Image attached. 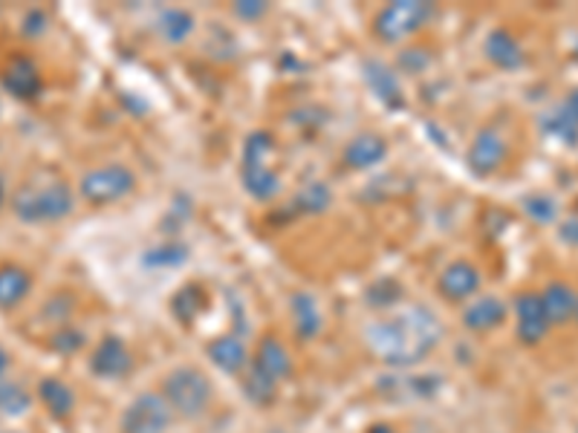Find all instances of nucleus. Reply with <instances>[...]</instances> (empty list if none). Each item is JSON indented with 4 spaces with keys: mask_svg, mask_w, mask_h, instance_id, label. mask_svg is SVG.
Listing matches in <instances>:
<instances>
[{
    "mask_svg": "<svg viewBox=\"0 0 578 433\" xmlns=\"http://www.w3.org/2000/svg\"><path fill=\"white\" fill-rule=\"evenodd\" d=\"M509 159V139L497 125H483L475 134L466 153V165L475 176H492L497 174Z\"/></svg>",
    "mask_w": 578,
    "mask_h": 433,
    "instance_id": "8",
    "label": "nucleus"
},
{
    "mask_svg": "<svg viewBox=\"0 0 578 433\" xmlns=\"http://www.w3.org/2000/svg\"><path fill=\"white\" fill-rule=\"evenodd\" d=\"M235 17H241V21H260V17L267 15L269 7L267 3H260V0H244V3H235Z\"/></svg>",
    "mask_w": 578,
    "mask_h": 433,
    "instance_id": "36",
    "label": "nucleus"
},
{
    "mask_svg": "<svg viewBox=\"0 0 578 433\" xmlns=\"http://www.w3.org/2000/svg\"><path fill=\"white\" fill-rule=\"evenodd\" d=\"M562 110H564V113H567V116L573 119V122H576V125H578V87H573V90L567 92V96H564Z\"/></svg>",
    "mask_w": 578,
    "mask_h": 433,
    "instance_id": "37",
    "label": "nucleus"
},
{
    "mask_svg": "<svg viewBox=\"0 0 578 433\" xmlns=\"http://www.w3.org/2000/svg\"><path fill=\"white\" fill-rule=\"evenodd\" d=\"M244 391L255 405H272L278 393V382H272L269 375L260 373L258 367L249 364V370L244 373Z\"/></svg>",
    "mask_w": 578,
    "mask_h": 433,
    "instance_id": "28",
    "label": "nucleus"
},
{
    "mask_svg": "<svg viewBox=\"0 0 578 433\" xmlns=\"http://www.w3.org/2000/svg\"><path fill=\"white\" fill-rule=\"evenodd\" d=\"M403 286L396 284L394 277H382V281H373V284L368 286L365 300H368V307L373 309H391L403 300Z\"/></svg>",
    "mask_w": 578,
    "mask_h": 433,
    "instance_id": "29",
    "label": "nucleus"
},
{
    "mask_svg": "<svg viewBox=\"0 0 578 433\" xmlns=\"http://www.w3.org/2000/svg\"><path fill=\"white\" fill-rule=\"evenodd\" d=\"M12 214L26 225L59 223L76 209V191L64 180H35L17 185L9 197Z\"/></svg>",
    "mask_w": 578,
    "mask_h": 433,
    "instance_id": "2",
    "label": "nucleus"
},
{
    "mask_svg": "<svg viewBox=\"0 0 578 433\" xmlns=\"http://www.w3.org/2000/svg\"><path fill=\"white\" fill-rule=\"evenodd\" d=\"M33 289V275L17 263L0 267V309H15Z\"/></svg>",
    "mask_w": 578,
    "mask_h": 433,
    "instance_id": "22",
    "label": "nucleus"
},
{
    "mask_svg": "<svg viewBox=\"0 0 578 433\" xmlns=\"http://www.w3.org/2000/svg\"><path fill=\"white\" fill-rule=\"evenodd\" d=\"M385 157H388L385 136L359 134L344 145L342 162L351 168V171H370V168H377L379 162H385Z\"/></svg>",
    "mask_w": 578,
    "mask_h": 433,
    "instance_id": "17",
    "label": "nucleus"
},
{
    "mask_svg": "<svg viewBox=\"0 0 578 433\" xmlns=\"http://www.w3.org/2000/svg\"><path fill=\"white\" fill-rule=\"evenodd\" d=\"M131 367H134V352L127 347L119 335H108V338H101L96 344V350L90 352V373L96 379H122V375L131 373Z\"/></svg>",
    "mask_w": 578,
    "mask_h": 433,
    "instance_id": "10",
    "label": "nucleus"
},
{
    "mask_svg": "<svg viewBox=\"0 0 578 433\" xmlns=\"http://www.w3.org/2000/svg\"><path fill=\"white\" fill-rule=\"evenodd\" d=\"M576 433H578V431H576Z\"/></svg>",
    "mask_w": 578,
    "mask_h": 433,
    "instance_id": "44",
    "label": "nucleus"
},
{
    "mask_svg": "<svg viewBox=\"0 0 578 433\" xmlns=\"http://www.w3.org/2000/svg\"><path fill=\"white\" fill-rule=\"evenodd\" d=\"M9 364H12V359H9V352L3 350V347H0V382H3V379H7Z\"/></svg>",
    "mask_w": 578,
    "mask_h": 433,
    "instance_id": "38",
    "label": "nucleus"
},
{
    "mask_svg": "<svg viewBox=\"0 0 578 433\" xmlns=\"http://www.w3.org/2000/svg\"><path fill=\"white\" fill-rule=\"evenodd\" d=\"M84 342H87V338H84L82 330H76V326H70V324H61V326H56V333H52L50 347H52V352L73 356V352L82 350Z\"/></svg>",
    "mask_w": 578,
    "mask_h": 433,
    "instance_id": "33",
    "label": "nucleus"
},
{
    "mask_svg": "<svg viewBox=\"0 0 578 433\" xmlns=\"http://www.w3.org/2000/svg\"><path fill=\"white\" fill-rule=\"evenodd\" d=\"M576 214H578V211H576Z\"/></svg>",
    "mask_w": 578,
    "mask_h": 433,
    "instance_id": "43",
    "label": "nucleus"
},
{
    "mask_svg": "<svg viewBox=\"0 0 578 433\" xmlns=\"http://www.w3.org/2000/svg\"><path fill=\"white\" fill-rule=\"evenodd\" d=\"M361 75H365V82L373 90L385 108L391 110H403L405 108V90H403V75L396 73L391 64L379 59H365L361 61Z\"/></svg>",
    "mask_w": 578,
    "mask_h": 433,
    "instance_id": "11",
    "label": "nucleus"
},
{
    "mask_svg": "<svg viewBox=\"0 0 578 433\" xmlns=\"http://www.w3.org/2000/svg\"><path fill=\"white\" fill-rule=\"evenodd\" d=\"M3 87H7V92H12L15 99L35 101L44 90L41 70H38V64H35L33 59L15 55V59L7 64V70H3Z\"/></svg>",
    "mask_w": 578,
    "mask_h": 433,
    "instance_id": "14",
    "label": "nucleus"
},
{
    "mask_svg": "<svg viewBox=\"0 0 578 433\" xmlns=\"http://www.w3.org/2000/svg\"><path fill=\"white\" fill-rule=\"evenodd\" d=\"M157 33L162 35L165 44H185L197 33V17L188 12V9H162L160 17H157Z\"/></svg>",
    "mask_w": 578,
    "mask_h": 433,
    "instance_id": "23",
    "label": "nucleus"
},
{
    "mask_svg": "<svg viewBox=\"0 0 578 433\" xmlns=\"http://www.w3.org/2000/svg\"><path fill=\"white\" fill-rule=\"evenodd\" d=\"M29 408H33V396L24 384L0 382V413L3 417H21Z\"/></svg>",
    "mask_w": 578,
    "mask_h": 433,
    "instance_id": "27",
    "label": "nucleus"
},
{
    "mask_svg": "<svg viewBox=\"0 0 578 433\" xmlns=\"http://www.w3.org/2000/svg\"><path fill=\"white\" fill-rule=\"evenodd\" d=\"M333 206V191H330L328 183H319V180H312V183L302 185L298 191H295L293 209L298 214H324V211Z\"/></svg>",
    "mask_w": 578,
    "mask_h": 433,
    "instance_id": "25",
    "label": "nucleus"
},
{
    "mask_svg": "<svg viewBox=\"0 0 578 433\" xmlns=\"http://www.w3.org/2000/svg\"><path fill=\"white\" fill-rule=\"evenodd\" d=\"M38 401L56 419H67L76 410V393L67 382H61L56 375H47L38 382Z\"/></svg>",
    "mask_w": 578,
    "mask_h": 433,
    "instance_id": "21",
    "label": "nucleus"
},
{
    "mask_svg": "<svg viewBox=\"0 0 578 433\" xmlns=\"http://www.w3.org/2000/svg\"><path fill=\"white\" fill-rule=\"evenodd\" d=\"M251 367H258L260 373L281 384L293 373V359H290V350H286L278 335H267V338H260Z\"/></svg>",
    "mask_w": 578,
    "mask_h": 433,
    "instance_id": "18",
    "label": "nucleus"
},
{
    "mask_svg": "<svg viewBox=\"0 0 578 433\" xmlns=\"http://www.w3.org/2000/svg\"><path fill=\"white\" fill-rule=\"evenodd\" d=\"M520 211L536 225H555L562 220V206L553 194L546 191H532L527 197H520Z\"/></svg>",
    "mask_w": 578,
    "mask_h": 433,
    "instance_id": "24",
    "label": "nucleus"
},
{
    "mask_svg": "<svg viewBox=\"0 0 578 433\" xmlns=\"http://www.w3.org/2000/svg\"><path fill=\"white\" fill-rule=\"evenodd\" d=\"M573 321H576V324H578V307H576V318H573Z\"/></svg>",
    "mask_w": 578,
    "mask_h": 433,
    "instance_id": "41",
    "label": "nucleus"
},
{
    "mask_svg": "<svg viewBox=\"0 0 578 433\" xmlns=\"http://www.w3.org/2000/svg\"><path fill=\"white\" fill-rule=\"evenodd\" d=\"M558 240L570 249H578V214L562 216L558 220Z\"/></svg>",
    "mask_w": 578,
    "mask_h": 433,
    "instance_id": "35",
    "label": "nucleus"
},
{
    "mask_svg": "<svg viewBox=\"0 0 578 433\" xmlns=\"http://www.w3.org/2000/svg\"><path fill=\"white\" fill-rule=\"evenodd\" d=\"M460 321L469 333H492L509 321V304L497 295H478L463 307Z\"/></svg>",
    "mask_w": 578,
    "mask_h": 433,
    "instance_id": "13",
    "label": "nucleus"
},
{
    "mask_svg": "<svg viewBox=\"0 0 578 433\" xmlns=\"http://www.w3.org/2000/svg\"><path fill=\"white\" fill-rule=\"evenodd\" d=\"M209 359L226 375H244L249 370V347L241 335H220L209 344Z\"/></svg>",
    "mask_w": 578,
    "mask_h": 433,
    "instance_id": "16",
    "label": "nucleus"
},
{
    "mask_svg": "<svg viewBox=\"0 0 578 433\" xmlns=\"http://www.w3.org/2000/svg\"><path fill=\"white\" fill-rule=\"evenodd\" d=\"M483 50H487V59L495 64L497 70H506V73H515V70L524 67L527 61V52H524V44L509 33V29H492L483 41Z\"/></svg>",
    "mask_w": 578,
    "mask_h": 433,
    "instance_id": "15",
    "label": "nucleus"
},
{
    "mask_svg": "<svg viewBox=\"0 0 578 433\" xmlns=\"http://www.w3.org/2000/svg\"><path fill=\"white\" fill-rule=\"evenodd\" d=\"M47 29H50V15H47L44 9H29L24 21H21V33H24L26 38H41Z\"/></svg>",
    "mask_w": 578,
    "mask_h": 433,
    "instance_id": "34",
    "label": "nucleus"
},
{
    "mask_svg": "<svg viewBox=\"0 0 578 433\" xmlns=\"http://www.w3.org/2000/svg\"><path fill=\"white\" fill-rule=\"evenodd\" d=\"M7 200H9V191H7V185H3V180H0V209L7 206Z\"/></svg>",
    "mask_w": 578,
    "mask_h": 433,
    "instance_id": "40",
    "label": "nucleus"
},
{
    "mask_svg": "<svg viewBox=\"0 0 578 433\" xmlns=\"http://www.w3.org/2000/svg\"><path fill=\"white\" fill-rule=\"evenodd\" d=\"M174 422V413L162 399V393H139L125 410H122V433H168Z\"/></svg>",
    "mask_w": 578,
    "mask_h": 433,
    "instance_id": "7",
    "label": "nucleus"
},
{
    "mask_svg": "<svg viewBox=\"0 0 578 433\" xmlns=\"http://www.w3.org/2000/svg\"><path fill=\"white\" fill-rule=\"evenodd\" d=\"M541 300H544V312L550 318V324L562 326L570 324L576 318L578 307V292L564 281H550V284L541 289Z\"/></svg>",
    "mask_w": 578,
    "mask_h": 433,
    "instance_id": "19",
    "label": "nucleus"
},
{
    "mask_svg": "<svg viewBox=\"0 0 578 433\" xmlns=\"http://www.w3.org/2000/svg\"><path fill=\"white\" fill-rule=\"evenodd\" d=\"M272 153H275V139L267 131H255L246 136L244 157H241V183L251 200L272 202L284 188L281 176L272 168Z\"/></svg>",
    "mask_w": 578,
    "mask_h": 433,
    "instance_id": "3",
    "label": "nucleus"
},
{
    "mask_svg": "<svg viewBox=\"0 0 578 433\" xmlns=\"http://www.w3.org/2000/svg\"><path fill=\"white\" fill-rule=\"evenodd\" d=\"M512 316H515V335L527 347H538L550 335V330H553V324H550V318L544 312L541 292H518L515 300H512Z\"/></svg>",
    "mask_w": 578,
    "mask_h": 433,
    "instance_id": "9",
    "label": "nucleus"
},
{
    "mask_svg": "<svg viewBox=\"0 0 578 433\" xmlns=\"http://www.w3.org/2000/svg\"><path fill=\"white\" fill-rule=\"evenodd\" d=\"M136 191V174L122 162H110V165L90 168L78 183V194L84 202L90 206H113V202L125 200L127 194Z\"/></svg>",
    "mask_w": 578,
    "mask_h": 433,
    "instance_id": "6",
    "label": "nucleus"
},
{
    "mask_svg": "<svg viewBox=\"0 0 578 433\" xmlns=\"http://www.w3.org/2000/svg\"><path fill=\"white\" fill-rule=\"evenodd\" d=\"M443 321L434 309L408 304L399 312L379 318L365 330V342L379 361L391 367H414L443 342Z\"/></svg>",
    "mask_w": 578,
    "mask_h": 433,
    "instance_id": "1",
    "label": "nucleus"
},
{
    "mask_svg": "<svg viewBox=\"0 0 578 433\" xmlns=\"http://www.w3.org/2000/svg\"><path fill=\"white\" fill-rule=\"evenodd\" d=\"M365 433H396V431L391 425H385V422H379V425H370Z\"/></svg>",
    "mask_w": 578,
    "mask_h": 433,
    "instance_id": "39",
    "label": "nucleus"
},
{
    "mask_svg": "<svg viewBox=\"0 0 578 433\" xmlns=\"http://www.w3.org/2000/svg\"><path fill=\"white\" fill-rule=\"evenodd\" d=\"M290 312H293L295 333L302 338H316L324 326V316H321L319 300L312 292H293L290 298Z\"/></svg>",
    "mask_w": 578,
    "mask_h": 433,
    "instance_id": "20",
    "label": "nucleus"
},
{
    "mask_svg": "<svg viewBox=\"0 0 578 433\" xmlns=\"http://www.w3.org/2000/svg\"><path fill=\"white\" fill-rule=\"evenodd\" d=\"M200 289L197 286H185V289H180L174 295V300H171V312H174L183 324H192L194 318L200 316Z\"/></svg>",
    "mask_w": 578,
    "mask_h": 433,
    "instance_id": "31",
    "label": "nucleus"
},
{
    "mask_svg": "<svg viewBox=\"0 0 578 433\" xmlns=\"http://www.w3.org/2000/svg\"><path fill=\"white\" fill-rule=\"evenodd\" d=\"M0 433H12V431H0Z\"/></svg>",
    "mask_w": 578,
    "mask_h": 433,
    "instance_id": "42",
    "label": "nucleus"
},
{
    "mask_svg": "<svg viewBox=\"0 0 578 433\" xmlns=\"http://www.w3.org/2000/svg\"><path fill=\"white\" fill-rule=\"evenodd\" d=\"M188 258V249L183 243H162V246H153L151 251H145V263L157 269H168V267H180Z\"/></svg>",
    "mask_w": 578,
    "mask_h": 433,
    "instance_id": "30",
    "label": "nucleus"
},
{
    "mask_svg": "<svg viewBox=\"0 0 578 433\" xmlns=\"http://www.w3.org/2000/svg\"><path fill=\"white\" fill-rule=\"evenodd\" d=\"M434 17V3L426 0H396L388 3L385 9H379L373 17V35L382 44H403L408 38L426 29Z\"/></svg>",
    "mask_w": 578,
    "mask_h": 433,
    "instance_id": "5",
    "label": "nucleus"
},
{
    "mask_svg": "<svg viewBox=\"0 0 578 433\" xmlns=\"http://www.w3.org/2000/svg\"><path fill=\"white\" fill-rule=\"evenodd\" d=\"M396 73L399 75H422L431 67V52L426 47H405L396 59Z\"/></svg>",
    "mask_w": 578,
    "mask_h": 433,
    "instance_id": "32",
    "label": "nucleus"
},
{
    "mask_svg": "<svg viewBox=\"0 0 578 433\" xmlns=\"http://www.w3.org/2000/svg\"><path fill=\"white\" fill-rule=\"evenodd\" d=\"M538 125H541V134L555 139V143L567 145V148H578V125L564 113L562 104L538 119Z\"/></svg>",
    "mask_w": 578,
    "mask_h": 433,
    "instance_id": "26",
    "label": "nucleus"
},
{
    "mask_svg": "<svg viewBox=\"0 0 578 433\" xmlns=\"http://www.w3.org/2000/svg\"><path fill=\"white\" fill-rule=\"evenodd\" d=\"M162 399L174 417L200 419L209 413L214 401V384L197 367H176L162 379Z\"/></svg>",
    "mask_w": 578,
    "mask_h": 433,
    "instance_id": "4",
    "label": "nucleus"
},
{
    "mask_svg": "<svg viewBox=\"0 0 578 433\" xmlns=\"http://www.w3.org/2000/svg\"><path fill=\"white\" fill-rule=\"evenodd\" d=\"M440 295L445 300H452V304H463V300L478 298L480 286H483V275H480V269L469 260H454L448 267L440 272Z\"/></svg>",
    "mask_w": 578,
    "mask_h": 433,
    "instance_id": "12",
    "label": "nucleus"
}]
</instances>
